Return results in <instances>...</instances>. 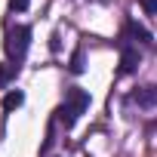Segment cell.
Masks as SVG:
<instances>
[{
	"label": "cell",
	"instance_id": "cell-1",
	"mask_svg": "<svg viewBox=\"0 0 157 157\" xmlns=\"http://www.w3.org/2000/svg\"><path fill=\"white\" fill-rule=\"evenodd\" d=\"M86 108H90V93H86V90H80V86L68 90V96H65L62 108L56 111V114H59V123H62L65 129H71L77 120H80V114H83Z\"/></svg>",
	"mask_w": 157,
	"mask_h": 157
},
{
	"label": "cell",
	"instance_id": "cell-2",
	"mask_svg": "<svg viewBox=\"0 0 157 157\" xmlns=\"http://www.w3.org/2000/svg\"><path fill=\"white\" fill-rule=\"evenodd\" d=\"M3 46H6L10 62H13V65H22L25 56H28V46H31V28H28V25H16V28H10Z\"/></svg>",
	"mask_w": 157,
	"mask_h": 157
},
{
	"label": "cell",
	"instance_id": "cell-3",
	"mask_svg": "<svg viewBox=\"0 0 157 157\" xmlns=\"http://www.w3.org/2000/svg\"><path fill=\"white\" fill-rule=\"evenodd\" d=\"M142 65V56H139V46L132 43H123L120 46V74H136Z\"/></svg>",
	"mask_w": 157,
	"mask_h": 157
},
{
	"label": "cell",
	"instance_id": "cell-4",
	"mask_svg": "<svg viewBox=\"0 0 157 157\" xmlns=\"http://www.w3.org/2000/svg\"><path fill=\"white\" fill-rule=\"evenodd\" d=\"M123 34H126L129 40H136V43H145V46L151 43V31H148V28H142L139 22H132V19L126 22V28H123Z\"/></svg>",
	"mask_w": 157,
	"mask_h": 157
},
{
	"label": "cell",
	"instance_id": "cell-5",
	"mask_svg": "<svg viewBox=\"0 0 157 157\" xmlns=\"http://www.w3.org/2000/svg\"><path fill=\"white\" fill-rule=\"evenodd\" d=\"M132 102H136L139 108H154V102H157V86H142V90H136V93H132Z\"/></svg>",
	"mask_w": 157,
	"mask_h": 157
},
{
	"label": "cell",
	"instance_id": "cell-6",
	"mask_svg": "<svg viewBox=\"0 0 157 157\" xmlns=\"http://www.w3.org/2000/svg\"><path fill=\"white\" fill-rule=\"evenodd\" d=\"M68 71H71V74H83V71H86V49H83V46H77V49L71 52Z\"/></svg>",
	"mask_w": 157,
	"mask_h": 157
},
{
	"label": "cell",
	"instance_id": "cell-7",
	"mask_svg": "<svg viewBox=\"0 0 157 157\" xmlns=\"http://www.w3.org/2000/svg\"><path fill=\"white\" fill-rule=\"evenodd\" d=\"M25 105V93L22 90H10L6 96H3V111H16V108H22Z\"/></svg>",
	"mask_w": 157,
	"mask_h": 157
},
{
	"label": "cell",
	"instance_id": "cell-8",
	"mask_svg": "<svg viewBox=\"0 0 157 157\" xmlns=\"http://www.w3.org/2000/svg\"><path fill=\"white\" fill-rule=\"evenodd\" d=\"M16 74H19V65H13V62H6L3 68H0V86H6V83L13 80Z\"/></svg>",
	"mask_w": 157,
	"mask_h": 157
},
{
	"label": "cell",
	"instance_id": "cell-9",
	"mask_svg": "<svg viewBox=\"0 0 157 157\" xmlns=\"http://www.w3.org/2000/svg\"><path fill=\"white\" fill-rule=\"evenodd\" d=\"M28 6H31V0H10V10L13 13H25Z\"/></svg>",
	"mask_w": 157,
	"mask_h": 157
},
{
	"label": "cell",
	"instance_id": "cell-10",
	"mask_svg": "<svg viewBox=\"0 0 157 157\" xmlns=\"http://www.w3.org/2000/svg\"><path fill=\"white\" fill-rule=\"evenodd\" d=\"M142 10L148 16H157V0H142Z\"/></svg>",
	"mask_w": 157,
	"mask_h": 157
}]
</instances>
